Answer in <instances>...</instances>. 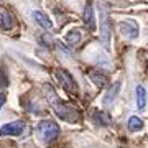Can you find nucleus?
<instances>
[{
  "label": "nucleus",
  "instance_id": "obj_1",
  "mask_svg": "<svg viewBox=\"0 0 148 148\" xmlns=\"http://www.w3.org/2000/svg\"><path fill=\"white\" fill-rule=\"evenodd\" d=\"M43 90H45V94H46V99H48V102H49V106L53 107L54 114H56L61 120L69 122V123L79 122V112H77V109L74 106H71V104H68V102L61 101L58 95H56V92H54V89L51 86L46 84L43 87Z\"/></svg>",
  "mask_w": 148,
  "mask_h": 148
},
{
  "label": "nucleus",
  "instance_id": "obj_2",
  "mask_svg": "<svg viewBox=\"0 0 148 148\" xmlns=\"http://www.w3.org/2000/svg\"><path fill=\"white\" fill-rule=\"evenodd\" d=\"M36 132L43 142L49 143L59 135V125L53 120H41L36 125Z\"/></svg>",
  "mask_w": 148,
  "mask_h": 148
},
{
  "label": "nucleus",
  "instance_id": "obj_3",
  "mask_svg": "<svg viewBox=\"0 0 148 148\" xmlns=\"http://www.w3.org/2000/svg\"><path fill=\"white\" fill-rule=\"evenodd\" d=\"M56 77L61 82L63 89L68 92V94H77V84L74 81L73 74L66 71V69H56Z\"/></svg>",
  "mask_w": 148,
  "mask_h": 148
},
{
  "label": "nucleus",
  "instance_id": "obj_4",
  "mask_svg": "<svg viewBox=\"0 0 148 148\" xmlns=\"http://www.w3.org/2000/svg\"><path fill=\"white\" fill-rule=\"evenodd\" d=\"M119 30H120V33L125 38H128V40H135V38H138V33H140V30H138V23L137 21H133V20H122V21H119Z\"/></svg>",
  "mask_w": 148,
  "mask_h": 148
},
{
  "label": "nucleus",
  "instance_id": "obj_5",
  "mask_svg": "<svg viewBox=\"0 0 148 148\" xmlns=\"http://www.w3.org/2000/svg\"><path fill=\"white\" fill-rule=\"evenodd\" d=\"M25 128V122L23 120H13V122H8L5 125L0 127V137H16L20 135Z\"/></svg>",
  "mask_w": 148,
  "mask_h": 148
},
{
  "label": "nucleus",
  "instance_id": "obj_6",
  "mask_svg": "<svg viewBox=\"0 0 148 148\" xmlns=\"http://www.w3.org/2000/svg\"><path fill=\"white\" fill-rule=\"evenodd\" d=\"M99 33H101L102 46L109 49V43H110V23H109V16L104 10L101 12V25H99Z\"/></svg>",
  "mask_w": 148,
  "mask_h": 148
},
{
  "label": "nucleus",
  "instance_id": "obj_7",
  "mask_svg": "<svg viewBox=\"0 0 148 148\" xmlns=\"http://www.w3.org/2000/svg\"><path fill=\"white\" fill-rule=\"evenodd\" d=\"M13 27V16L5 7L0 5V28L2 30H12Z\"/></svg>",
  "mask_w": 148,
  "mask_h": 148
},
{
  "label": "nucleus",
  "instance_id": "obj_8",
  "mask_svg": "<svg viewBox=\"0 0 148 148\" xmlns=\"http://www.w3.org/2000/svg\"><path fill=\"white\" fill-rule=\"evenodd\" d=\"M32 15H33V18H35V21H36L41 28H45V30H51V28H53V21L48 18L46 13H43V12H40V10H33Z\"/></svg>",
  "mask_w": 148,
  "mask_h": 148
},
{
  "label": "nucleus",
  "instance_id": "obj_9",
  "mask_svg": "<svg viewBox=\"0 0 148 148\" xmlns=\"http://www.w3.org/2000/svg\"><path fill=\"white\" fill-rule=\"evenodd\" d=\"M82 20H84L86 27L89 28V32H94L95 30V15H94V10H92V5H86L84 8V13H82Z\"/></svg>",
  "mask_w": 148,
  "mask_h": 148
},
{
  "label": "nucleus",
  "instance_id": "obj_10",
  "mask_svg": "<svg viewBox=\"0 0 148 148\" xmlns=\"http://www.w3.org/2000/svg\"><path fill=\"white\" fill-rule=\"evenodd\" d=\"M92 120H94L97 125H110L112 117L109 115L106 110H94V114H92Z\"/></svg>",
  "mask_w": 148,
  "mask_h": 148
},
{
  "label": "nucleus",
  "instance_id": "obj_11",
  "mask_svg": "<svg viewBox=\"0 0 148 148\" xmlns=\"http://www.w3.org/2000/svg\"><path fill=\"white\" fill-rule=\"evenodd\" d=\"M119 89H120V82H114V86H112L110 89L107 90L106 97H104V101H102L106 107H109V106H112V104H114L117 94H119Z\"/></svg>",
  "mask_w": 148,
  "mask_h": 148
},
{
  "label": "nucleus",
  "instance_id": "obj_12",
  "mask_svg": "<svg viewBox=\"0 0 148 148\" xmlns=\"http://www.w3.org/2000/svg\"><path fill=\"white\" fill-rule=\"evenodd\" d=\"M89 77H90V81L94 82L95 87H104L106 82H107V76L104 73H101V71H90Z\"/></svg>",
  "mask_w": 148,
  "mask_h": 148
},
{
  "label": "nucleus",
  "instance_id": "obj_13",
  "mask_svg": "<svg viewBox=\"0 0 148 148\" xmlns=\"http://www.w3.org/2000/svg\"><path fill=\"white\" fill-rule=\"evenodd\" d=\"M137 107L140 110H145L147 107V90L143 86H137Z\"/></svg>",
  "mask_w": 148,
  "mask_h": 148
},
{
  "label": "nucleus",
  "instance_id": "obj_14",
  "mask_svg": "<svg viewBox=\"0 0 148 148\" xmlns=\"http://www.w3.org/2000/svg\"><path fill=\"white\" fill-rule=\"evenodd\" d=\"M127 125H128V130H130V132H138V130L143 128V120L137 115H132L130 119H128Z\"/></svg>",
  "mask_w": 148,
  "mask_h": 148
},
{
  "label": "nucleus",
  "instance_id": "obj_15",
  "mask_svg": "<svg viewBox=\"0 0 148 148\" xmlns=\"http://www.w3.org/2000/svg\"><path fill=\"white\" fill-rule=\"evenodd\" d=\"M81 32L79 30H73V32H69L68 35H66V41H68L69 46H77L81 43Z\"/></svg>",
  "mask_w": 148,
  "mask_h": 148
},
{
  "label": "nucleus",
  "instance_id": "obj_16",
  "mask_svg": "<svg viewBox=\"0 0 148 148\" xmlns=\"http://www.w3.org/2000/svg\"><path fill=\"white\" fill-rule=\"evenodd\" d=\"M8 86V76L3 69H0V89L2 87H7Z\"/></svg>",
  "mask_w": 148,
  "mask_h": 148
},
{
  "label": "nucleus",
  "instance_id": "obj_17",
  "mask_svg": "<svg viewBox=\"0 0 148 148\" xmlns=\"http://www.w3.org/2000/svg\"><path fill=\"white\" fill-rule=\"evenodd\" d=\"M41 41H43V45H45V46H48V48H53L54 40H53L51 36H49V35H46V33H45V35H41Z\"/></svg>",
  "mask_w": 148,
  "mask_h": 148
},
{
  "label": "nucleus",
  "instance_id": "obj_18",
  "mask_svg": "<svg viewBox=\"0 0 148 148\" xmlns=\"http://www.w3.org/2000/svg\"><path fill=\"white\" fill-rule=\"evenodd\" d=\"M5 102H7V95H5V94H2V92H0V109L3 107V104H5Z\"/></svg>",
  "mask_w": 148,
  "mask_h": 148
}]
</instances>
